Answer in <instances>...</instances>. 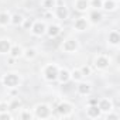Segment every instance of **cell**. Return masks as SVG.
<instances>
[{
  "label": "cell",
  "mask_w": 120,
  "mask_h": 120,
  "mask_svg": "<svg viewBox=\"0 0 120 120\" xmlns=\"http://www.w3.org/2000/svg\"><path fill=\"white\" fill-rule=\"evenodd\" d=\"M23 21H24V16L21 13H14V14H11L10 26H13V27H21Z\"/></svg>",
  "instance_id": "24"
},
{
  "label": "cell",
  "mask_w": 120,
  "mask_h": 120,
  "mask_svg": "<svg viewBox=\"0 0 120 120\" xmlns=\"http://www.w3.org/2000/svg\"><path fill=\"white\" fill-rule=\"evenodd\" d=\"M120 44V33L119 30H110L106 35V45L109 48H113L116 49Z\"/></svg>",
  "instance_id": "11"
},
{
  "label": "cell",
  "mask_w": 120,
  "mask_h": 120,
  "mask_svg": "<svg viewBox=\"0 0 120 120\" xmlns=\"http://www.w3.org/2000/svg\"><path fill=\"white\" fill-rule=\"evenodd\" d=\"M23 107V102H21V99H19V98H13L11 100H9V110L10 112H14V110H20Z\"/></svg>",
  "instance_id": "25"
},
{
  "label": "cell",
  "mask_w": 120,
  "mask_h": 120,
  "mask_svg": "<svg viewBox=\"0 0 120 120\" xmlns=\"http://www.w3.org/2000/svg\"><path fill=\"white\" fill-rule=\"evenodd\" d=\"M72 28L76 33H85V31H89L90 30V23H89V20H88L86 16H79V17H76L74 20Z\"/></svg>",
  "instance_id": "8"
},
{
  "label": "cell",
  "mask_w": 120,
  "mask_h": 120,
  "mask_svg": "<svg viewBox=\"0 0 120 120\" xmlns=\"http://www.w3.org/2000/svg\"><path fill=\"white\" fill-rule=\"evenodd\" d=\"M13 113L10 110H3L0 112V120H13Z\"/></svg>",
  "instance_id": "30"
},
{
  "label": "cell",
  "mask_w": 120,
  "mask_h": 120,
  "mask_svg": "<svg viewBox=\"0 0 120 120\" xmlns=\"http://www.w3.org/2000/svg\"><path fill=\"white\" fill-rule=\"evenodd\" d=\"M89 9L100 10L102 9V0H89Z\"/></svg>",
  "instance_id": "31"
},
{
  "label": "cell",
  "mask_w": 120,
  "mask_h": 120,
  "mask_svg": "<svg viewBox=\"0 0 120 120\" xmlns=\"http://www.w3.org/2000/svg\"><path fill=\"white\" fill-rule=\"evenodd\" d=\"M79 69H81V72H82V75H83L85 78H86V76H90L92 72H93V68H92V65H89V64H85V65L79 67Z\"/></svg>",
  "instance_id": "28"
},
{
  "label": "cell",
  "mask_w": 120,
  "mask_h": 120,
  "mask_svg": "<svg viewBox=\"0 0 120 120\" xmlns=\"http://www.w3.org/2000/svg\"><path fill=\"white\" fill-rule=\"evenodd\" d=\"M33 19L31 17H24V21H23V24H21V28L23 30H26V31H28L30 30V27H31V24H33Z\"/></svg>",
  "instance_id": "32"
},
{
  "label": "cell",
  "mask_w": 120,
  "mask_h": 120,
  "mask_svg": "<svg viewBox=\"0 0 120 120\" xmlns=\"http://www.w3.org/2000/svg\"><path fill=\"white\" fill-rule=\"evenodd\" d=\"M114 2H120V0H114Z\"/></svg>",
  "instance_id": "36"
},
{
  "label": "cell",
  "mask_w": 120,
  "mask_h": 120,
  "mask_svg": "<svg viewBox=\"0 0 120 120\" xmlns=\"http://www.w3.org/2000/svg\"><path fill=\"white\" fill-rule=\"evenodd\" d=\"M112 67V58L107 54H96L92 62V68L99 72H106Z\"/></svg>",
  "instance_id": "3"
},
{
  "label": "cell",
  "mask_w": 120,
  "mask_h": 120,
  "mask_svg": "<svg viewBox=\"0 0 120 120\" xmlns=\"http://www.w3.org/2000/svg\"><path fill=\"white\" fill-rule=\"evenodd\" d=\"M56 81L59 83H68L71 82V69L67 68V67H59V71H58V78Z\"/></svg>",
  "instance_id": "16"
},
{
  "label": "cell",
  "mask_w": 120,
  "mask_h": 120,
  "mask_svg": "<svg viewBox=\"0 0 120 120\" xmlns=\"http://www.w3.org/2000/svg\"><path fill=\"white\" fill-rule=\"evenodd\" d=\"M62 33V26L61 24H58V23H54V24H49L47 26V31H45V35L48 38H56L58 35H61Z\"/></svg>",
  "instance_id": "15"
},
{
  "label": "cell",
  "mask_w": 120,
  "mask_h": 120,
  "mask_svg": "<svg viewBox=\"0 0 120 120\" xmlns=\"http://www.w3.org/2000/svg\"><path fill=\"white\" fill-rule=\"evenodd\" d=\"M98 107L100 109V112L103 114H106L107 112L114 109V102L110 98H100V99H98Z\"/></svg>",
  "instance_id": "14"
},
{
  "label": "cell",
  "mask_w": 120,
  "mask_h": 120,
  "mask_svg": "<svg viewBox=\"0 0 120 120\" xmlns=\"http://www.w3.org/2000/svg\"><path fill=\"white\" fill-rule=\"evenodd\" d=\"M38 56V49L35 47H27L23 49V56L26 61H34V59Z\"/></svg>",
  "instance_id": "20"
},
{
  "label": "cell",
  "mask_w": 120,
  "mask_h": 120,
  "mask_svg": "<svg viewBox=\"0 0 120 120\" xmlns=\"http://www.w3.org/2000/svg\"><path fill=\"white\" fill-rule=\"evenodd\" d=\"M81 48L79 40L75 37H67L61 44V51L64 54H76Z\"/></svg>",
  "instance_id": "6"
},
{
  "label": "cell",
  "mask_w": 120,
  "mask_h": 120,
  "mask_svg": "<svg viewBox=\"0 0 120 120\" xmlns=\"http://www.w3.org/2000/svg\"><path fill=\"white\" fill-rule=\"evenodd\" d=\"M31 110H33L34 119L45 120V119H51V117H52V106H51L49 103L40 102V103H37Z\"/></svg>",
  "instance_id": "4"
},
{
  "label": "cell",
  "mask_w": 120,
  "mask_h": 120,
  "mask_svg": "<svg viewBox=\"0 0 120 120\" xmlns=\"http://www.w3.org/2000/svg\"><path fill=\"white\" fill-rule=\"evenodd\" d=\"M11 45L13 40L10 37H0V55H9Z\"/></svg>",
  "instance_id": "17"
},
{
  "label": "cell",
  "mask_w": 120,
  "mask_h": 120,
  "mask_svg": "<svg viewBox=\"0 0 120 120\" xmlns=\"http://www.w3.org/2000/svg\"><path fill=\"white\" fill-rule=\"evenodd\" d=\"M47 23L44 21V20H41V19H37V20H34L33 21V24H31V27H30V34L33 35V37H35V38H41V37H44L45 35V31H47Z\"/></svg>",
  "instance_id": "7"
},
{
  "label": "cell",
  "mask_w": 120,
  "mask_h": 120,
  "mask_svg": "<svg viewBox=\"0 0 120 120\" xmlns=\"http://www.w3.org/2000/svg\"><path fill=\"white\" fill-rule=\"evenodd\" d=\"M85 114H86L88 119H92V120H98V119L103 117V113L100 112V109L98 107V105H86Z\"/></svg>",
  "instance_id": "13"
},
{
  "label": "cell",
  "mask_w": 120,
  "mask_h": 120,
  "mask_svg": "<svg viewBox=\"0 0 120 120\" xmlns=\"http://www.w3.org/2000/svg\"><path fill=\"white\" fill-rule=\"evenodd\" d=\"M3 110H9V102L0 100V112H3Z\"/></svg>",
  "instance_id": "33"
},
{
  "label": "cell",
  "mask_w": 120,
  "mask_h": 120,
  "mask_svg": "<svg viewBox=\"0 0 120 120\" xmlns=\"http://www.w3.org/2000/svg\"><path fill=\"white\" fill-rule=\"evenodd\" d=\"M19 119L20 120H33L34 119V114H33V110H30V109H24V107H21L20 110H19Z\"/></svg>",
  "instance_id": "23"
},
{
  "label": "cell",
  "mask_w": 120,
  "mask_h": 120,
  "mask_svg": "<svg viewBox=\"0 0 120 120\" xmlns=\"http://www.w3.org/2000/svg\"><path fill=\"white\" fill-rule=\"evenodd\" d=\"M86 105H98V98H89Z\"/></svg>",
  "instance_id": "34"
},
{
  "label": "cell",
  "mask_w": 120,
  "mask_h": 120,
  "mask_svg": "<svg viewBox=\"0 0 120 120\" xmlns=\"http://www.w3.org/2000/svg\"><path fill=\"white\" fill-rule=\"evenodd\" d=\"M14 61H16V59H14V58H11V56H9V59H7V62H9L10 65H13V64H14Z\"/></svg>",
  "instance_id": "35"
},
{
  "label": "cell",
  "mask_w": 120,
  "mask_h": 120,
  "mask_svg": "<svg viewBox=\"0 0 120 120\" xmlns=\"http://www.w3.org/2000/svg\"><path fill=\"white\" fill-rule=\"evenodd\" d=\"M102 2H103V0H102Z\"/></svg>",
  "instance_id": "37"
},
{
  "label": "cell",
  "mask_w": 120,
  "mask_h": 120,
  "mask_svg": "<svg viewBox=\"0 0 120 120\" xmlns=\"http://www.w3.org/2000/svg\"><path fill=\"white\" fill-rule=\"evenodd\" d=\"M23 49L24 48L20 44H13L11 48H10V51H9V56H11L14 59H20L23 56Z\"/></svg>",
  "instance_id": "22"
},
{
  "label": "cell",
  "mask_w": 120,
  "mask_h": 120,
  "mask_svg": "<svg viewBox=\"0 0 120 120\" xmlns=\"http://www.w3.org/2000/svg\"><path fill=\"white\" fill-rule=\"evenodd\" d=\"M75 89H76V93H78L79 96L88 98V96H90V95H92V92H93V85H92V82L82 79L81 82H76Z\"/></svg>",
  "instance_id": "9"
},
{
  "label": "cell",
  "mask_w": 120,
  "mask_h": 120,
  "mask_svg": "<svg viewBox=\"0 0 120 120\" xmlns=\"http://www.w3.org/2000/svg\"><path fill=\"white\" fill-rule=\"evenodd\" d=\"M72 6H74V10L81 13V14L88 13V10H89V0H74Z\"/></svg>",
  "instance_id": "18"
},
{
  "label": "cell",
  "mask_w": 120,
  "mask_h": 120,
  "mask_svg": "<svg viewBox=\"0 0 120 120\" xmlns=\"http://www.w3.org/2000/svg\"><path fill=\"white\" fill-rule=\"evenodd\" d=\"M10 21H11V13L9 10H2L0 11V28L9 27Z\"/></svg>",
  "instance_id": "21"
},
{
  "label": "cell",
  "mask_w": 120,
  "mask_h": 120,
  "mask_svg": "<svg viewBox=\"0 0 120 120\" xmlns=\"http://www.w3.org/2000/svg\"><path fill=\"white\" fill-rule=\"evenodd\" d=\"M0 82L2 85L6 88V89H10V90H16L21 86L23 83V76L20 72L17 71H7L2 75L0 78Z\"/></svg>",
  "instance_id": "1"
},
{
  "label": "cell",
  "mask_w": 120,
  "mask_h": 120,
  "mask_svg": "<svg viewBox=\"0 0 120 120\" xmlns=\"http://www.w3.org/2000/svg\"><path fill=\"white\" fill-rule=\"evenodd\" d=\"M119 9V2H114V0H103L102 2V11L105 13H114Z\"/></svg>",
  "instance_id": "19"
},
{
  "label": "cell",
  "mask_w": 120,
  "mask_h": 120,
  "mask_svg": "<svg viewBox=\"0 0 120 120\" xmlns=\"http://www.w3.org/2000/svg\"><path fill=\"white\" fill-rule=\"evenodd\" d=\"M55 112H56V114L61 117V119H68V117H71L74 114L75 105L72 102H69V100H61V102L56 105Z\"/></svg>",
  "instance_id": "5"
},
{
  "label": "cell",
  "mask_w": 120,
  "mask_h": 120,
  "mask_svg": "<svg viewBox=\"0 0 120 120\" xmlns=\"http://www.w3.org/2000/svg\"><path fill=\"white\" fill-rule=\"evenodd\" d=\"M58 71H59V65L56 62H48L41 68V78L48 83H54L56 82Z\"/></svg>",
  "instance_id": "2"
},
{
  "label": "cell",
  "mask_w": 120,
  "mask_h": 120,
  "mask_svg": "<svg viewBox=\"0 0 120 120\" xmlns=\"http://www.w3.org/2000/svg\"><path fill=\"white\" fill-rule=\"evenodd\" d=\"M52 11H54L55 19H56V20H59V21H67V20L69 19V16H71V11H69L68 6H67V4H64V3H61V4L58 3Z\"/></svg>",
  "instance_id": "10"
},
{
  "label": "cell",
  "mask_w": 120,
  "mask_h": 120,
  "mask_svg": "<svg viewBox=\"0 0 120 120\" xmlns=\"http://www.w3.org/2000/svg\"><path fill=\"white\" fill-rule=\"evenodd\" d=\"M103 117L107 119V120H119V119H120V113L116 112V109H113V110L107 112L106 114H103Z\"/></svg>",
  "instance_id": "29"
},
{
  "label": "cell",
  "mask_w": 120,
  "mask_h": 120,
  "mask_svg": "<svg viewBox=\"0 0 120 120\" xmlns=\"http://www.w3.org/2000/svg\"><path fill=\"white\" fill-rule=\"evenodd\" d=\"M58 4V0H41V7L47 11H52Z\"/></svg>",
  "instance_id": "26"
},
{
  "label": "cell",
  "mask_w": 120,
  "mask_h": 120,
  "mask_svg": "<svg viewBox=\"0 0 120 120\" xmlns=\"http://www.w3.org/2000/svg\"><path fill=\"white\" fill-rule=\"evenodd\" d=\"M88 20L90 23V26H98L103 21V11L102 10H95V9H89L88 10Z\"/></svg>",
  "instance_id": "12"
},
{
  "label": "cell",
  "mask_w": 120,
  "mask_h": 120,
  "mask_svg": "<svg viewBox=\"0 0 120 120\" xmlns=\"http://www.w3.org/2000/svg\"><path fill=\"white\" fill-rule=\"evenodd\" d=\"M82 79H85V76L82 75V72H81L79 68H74V69H71V81H74V82L76 83V82H81Z\"/></svg>",
  "instance_id": "27"
}]
</instances>
